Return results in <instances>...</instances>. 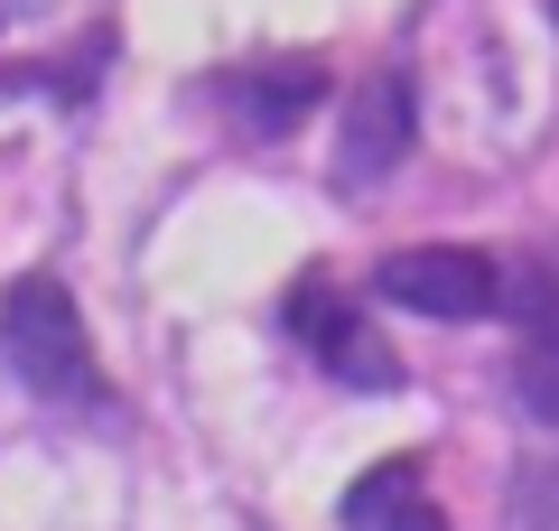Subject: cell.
<instances>
[{
  "label": "cell",
  "mask_w": 559,
  "mask_h": 531,
  "mask_svg": "<svg viewBox=\"0 0 559 531\" xmlns=\"http://www.w3.org/2000/svg\"><path fill=\"white\" fill-rule=\"evenodd\" d=\"M0 354H10V374L38 401H57V411H103V401H112V382H103V364H94V335H84V317H75V290H66L57 271H28V280L0 290Z\"/></svg>",
  "instance_id": "1"
},
{
  "label": "cell",
  "mask_w": 559,
  "mask_h": 531,
  "mask_svg": "<svg viewBox=\"0 0 559 531\" xmlns=\"http://www.w3.org/2000/svg\"><path fill=\"white\" fill-rule=\"evenodd\" d=\"M280 327L299 335V354L318 364V374H336L345 392H401V354L373 335V317L345 298L336 271H299V280H289Z\"/></svg>",
  "instance_id": "2"
},
{
  "label": "cell",
  "mask_w": 559,
  "mask_h": 531,
  "mask_svg": "<svg viewBox=\"0 0 559 531\" xmlns=\"http://www.w3.org/2000/svg\"><path fill=\"white\" fill-rule=\"evenodd\" d=\"M373 298H392L411 317H503L513 271L495 252H466V243H419V252H392L373 271Z\"/></svg>",
  "instance_id": "3"
},
{
  "label": "cell",
  "mask_w": 559,
  "mask_h": 531,
  "mask_svg": "<svg viewBox=\"0 0 559 531\" xmlns=\"http://www.w3.org/2000/svg\"><path fill=\"white\" fill-rule=\"evenodd\" d=\"M401 150H411V75L373 66V75L355 84V103H345V140H336V187H345V197H364L373 177H392V168H401Z\"/></svg>",
  "instance_id": "4"
},
{
  "label": "cell",
  "mask_w": 559,
  "mask_h": 531,
  "mask_svg": "<svg viewBox=\"0 0 559 531\" xmlns=\"http://www.w3.org/2000/svg\"><path fill=\"white\" fill-rule=\"evenodd\" d=\"M205 94H215V103H234V131L280 140V131H299V121L318 113L326 66H318V57H261V66H234V75H215Z\"/></svg>",
  "instance_id": "5"
},
{
  "label": "cell",
  "mask_w": 559,
  "mask_h": 531,
  "mask_svg": "<svg viewBox=\"0 0 559 531\" xmlns=\"http://www.w3.org/2000/svg\"><path fill=\"white\" fill-rule=\"evenodd\" d=\"M522 345H513V392L532 420H550L559 429V252L540 261L532 280H522Z\"/></svg>",
  "instance_id": "6"
},
{
  "label": "cell",
  "mask_w": 559,
  "mask_h": 531,
  "mask_svg": "<svg viewBox=\"0 0 559 531\" xmlns=\"http://www.w3.org/2000/svg\"><path fill=\"white\" fill-rule=\"evenodd\" d=\"M345 531H448V512L429 504V467L419 457H382L345 485Z\"/></svg>",
  "instance_id": "7"
}]
</instances>
